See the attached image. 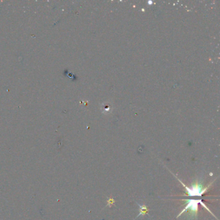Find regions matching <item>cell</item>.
<instances>
[{
	"instance_id": "cell-3",
	"label": "cell",
	"mask_w": 220,
	"mask_h": 220,
	"mask_svg": "<svg viewBox=\"0 0 220 220\" xmlns=\"http://www.w3.org/2000/svg\"><path fill=\"white\" fill-rule=\"evenodd\" d=\"M137 205H138L139 207L140 212L139 213V214L138 215V216L136 217V218H138V217H139L140 216H144L145 214L147 213L148 211H149L147 207H146V205H139V204L138 203H137Z\"/></svg>"
},
{
	"instance_id": "cell-2",
	"label": "cell",
	"mask_w": 220,
	"mask_h": 220,
	"mask_svg": "<svg viewBox=\"0 0 220 220\" xmlns=\"http://www.w3.org/2000/svg\"><path fill=\"white\" fill-rule=\"evenodd\" d=\"M177 179L180 181V183L181 185L185 188V190L187 191V193L188 194V196H202L204 193H205L208 189L210 188V187L211 186L212 183L214 182L212 181V183H210L208 186H207L206 187H203L202 183L199 181L198 180H197L196 181V182L194 183L192 186L190 187H187L185 185H184V183L181 181L180 180L178 179V178H176Z\"/></svg>"
},
{
	"instance_id": "cell-1",
	"label": "cell",
	"mask_w": 220,
	"mask_h": 220,
	"mask_svg": "<svg viewBox=\"0 0 220 220\" xmlns=\"http://www.w3.org/2000/svg\"><path fill=\"white\" fill-rule=\"evenodd\" d=\"M187 201V205L186 207H185V208L183 209V210L181 211L179 214H178V216H177V218H178V217L180 216L181 214H183L186 212V211H189L190 212V218H192V219H194V218H196L197 216V212H198V205L200 203L201 205H202L203 207H205V208L208 210V211H209L210 213L212 214V213L210 212V210L208 209V207H207L205 204H204L203 202L202 199H186Z\"/></svg>"
}]
</instances>
